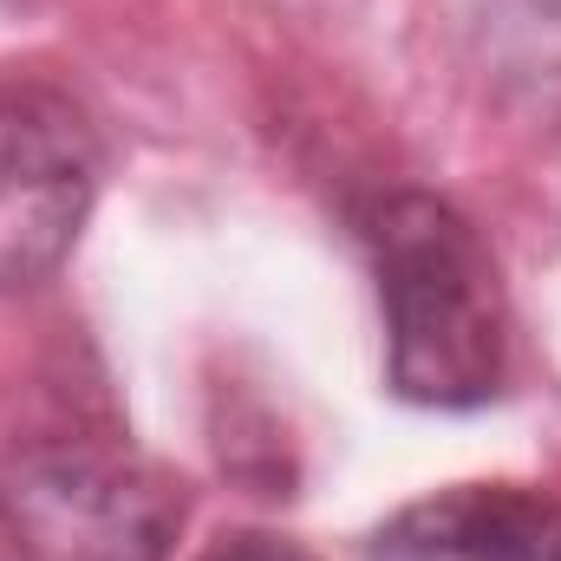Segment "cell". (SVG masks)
I'll list each match as a JSON object with an SVG mask.
<instances>
[{"instance_id": "obj_4", "label": "cell", "mask_w": 561, "mask_h": 561, "mask_svg": "<svg viewBox=\"0 0 561 561\" xmlns=\"http://www.w3.org/2000/svg\"><path fill=\"white\" fill-rule=\"evenodd\" d=\"M373 561H561V503L523 483H457L373 529Z\"/></svg>"}, {"instance_id": "obj_1", "label": "cell", "mask_w": 561, "mask_h": 561, "mask_svg": "<svg viewBox=\"0 0 561 561\" xmlns=\"http://www.w3.org/2000/svg\"><path fill=\"white\" fill-rule=\"evenodd\" d=\"M386 307V379L431 412H477L510 373V307L483 236L431 190H392L359 209Z\"/></svg>"}, {"instance_id": "obj_2", "label": "cell", "mask_w": 561, "mask_h": 561, "mask_svg": "<svg viewBox=\"0 0 561 561\" xmlns=\"http://www.w3.org/2000/svg\"><path fill=\"white\" fill-rule=\"evenodd\" d=\"M0 523L26 561H163L183 496L138 457L72 437L0 470Z\"/></svg>"}, {"instance_id": "obj_5", "label": "cell", "mask_w": 561, "mask_h": 561, "mask_svg": "<svg viewBox=\"0 0 561 561\" xmlns=\"http://www.w3.org/2000/svg\"><path fill=\"white\" fill-rule=\"evenodd\" d=\"M216 561H313V556H300L294 542H275V536H242V542H229Z\"/></svg>"}, {"instance_id": "obj_3", "label": "cell", "mask_w": 561, "mask_h": 561, "mask_svg": "<svg viewBox=\"0 0 561 561\" xmlns=\"http://www.w3.org/2000/svg\"><path fill=\"white\" fill-rule=\"evenodd\" d=\"M92 196L99 144L79 105L46 85H0V294L59 275Z\"/></svg>"}]
</instances>
